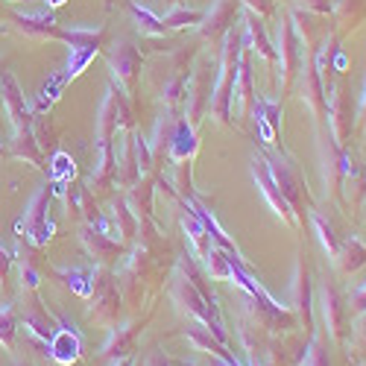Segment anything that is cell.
<instances>
[{
	"label": "cell",
	"mask_w": 366,
	"mask_h": 366,
	"mask_svg": "<svg viewBox=\"0 0 366 366\" xmlns=\"http://www.w3.org/2000/svg\"><path fill=\"white\" fill-rule=\"evenodd\" d=\"M50 357L59 360V363H74L79 357V334L71 331L68 325L65 328H59L53 331V337H50Z\"/></svg>",
	"instance_id": "6da1fadb"
},
{
	"label": "cell",
	"mask_w": 366,
	"mask_h": 366,
	"mask_svg": "<svg viewBox=\"0 0 366 366\" xmlns=\"http://www.w3.org/2000/svg\"><path fill=\"white\" fill-rule=\"evenodd\" d=\"M4 88H6V106H9V114H12V120H15V127H18V132L24 129V132H29V120H26V103H24V94L18 91V85H15V79L12 76H4Z\"/></svg>",
	"instance_id": "7a4b0ae2"
},
{
	"label": "cell",
	"mask_w": 366,
	"mask_h": 366,
	"mask_svg": "<svg viewBox=\"0 0 366 366\" xmlns=\"http://www.w3.org/2000/svg\"><path fill=\"white\" fill-rule=\"evenodd\" d=\"M135 337H138V325L117 328V334H114V337L106 343V349H103V357H109V360L129 357L132 355V346H135Z\"/></svg>",
	"instance_id": "3957f363"
},
{
	"label": "cell",
	"mask_w": 366,
	"mask_h": 366,
	"mask_svg": "<svg viewBox=\"0 0 366 366\" xmlns=\"http://www.w3.org/2000/svg\"><path fill=\"white\" fill-rule=\"evenodd\" d=\"M325 322L331 328L334 337H343V311H340V299L334 290H325Z\"/></svg>",
	"instance_id": "277c9868"
},
{
	"label": "cell",
	"mask_w": 366,
	"mask_h": 366,
	"mask_svg": "<svg viewBox=\"0 0 366 366\" xmlns=\"http://www.w3.org/2000/svg\"><path fill=\"white\" fill-rule=\"evenodd\" d=\"M15 334H18V320L12 314L9 305H0V343L6 349L15 346Z\"/></svg>",
	"instance_id": "5b68a950"
},
{
	"label": "cell",
	"mask_w": 366,
	"mask_h": 366,
	"mask_svg": "<svg viewBox=\"0 0 366 366\" xmlns=\"http://www.w3.org/2000/svg\"><path fill=\"white\" fill-rule=\"evenodd\" d=\"M305 366H331V360H328V355H325V349L320 343L311 346L308 357H305Z\"/></svg>",
	"instance_id": "8992f818"
},
{
	"label": "cell",
	"mask_w": 366,
	"mask_h": 366,
	"mask_svg": "<svg viewBox=\"0 0 366 366\" xmlns=\"http://www.w3.org/2000/svg\"><path fill=\"white\" fill-rule=\"evenodd\" d=\"M9 264H12V258H9V252L0 247V279L6 282V276H9Z\"/></svg>",
	"instance_id": "52a82bcc"
},
{
	"label": "cell",
	"mask_w": 366,
	"mask_h": 366,
	"mask_svg": "<svg viewBox=\"0 0 366 366\" xmlns=\"http://www.w3.org/2000/svg\"><path fill=\"white\" fill-rule=\"evenodd\" d=\"M144 366H170V363H167L164 352H159V349H156V352H152V355L147 357V363H144Z\"/></svg>",
	"instance_id": "ba28073f"
},
{
	"label": "cell",
	"mask_w": 366,
	"mask_h": 366,
	"mask_svg": "<svg viewBox=\"0 0 366 366\" xmlns=\"http://www.w3.org/2000/svg\"><path fill=\"white\" fill-rule=\"evenodd\" d=\"M355 308H366V290H360V293H355Z\"/></svg>",
	"instance_id": "9c48e42d"
},
{
	"label": "cell",
	"mask_w": 366,
	"mask_h": 366,
	"mask_svg": "<svg viewBox=\"0 0 366 366\" xmlns=\"http://www.w3.org/2000/svg\"><path fill=\"white\" fill-rule=\"evenodd\" d=\"M112 366H135V357H120V360H112Z\"/></svg>",
	"instance_id": "30bf717a"
},
{
	"label": "cell",
	"mask_w": 366,
	"mask_h": 366,
	"mask_svg": "<svg viewBox=\"0 0 366 366\" xmlns=\"http://www.w3.org/2000/svg\"><path fill=\"white\" fill-rule=\"evenodd\" d=\"M15 366H33V363H29V360H18Z\"/></svg>",
	"instance_id": "8fae6325"
}]
</instances>
